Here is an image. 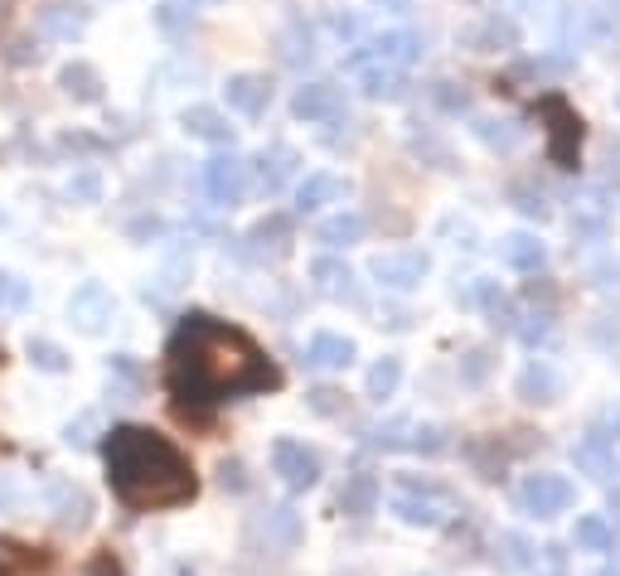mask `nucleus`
Segmentation results:
<instances>
[{"label":"nucleus","instance_id":"nucleus-1","mask_svg":"<svg viewBox=\"0 0 620 576\" xmlns=\"http://www.w3.org/2000/svg\"><path fill=\"white\" fill-rule=\"evenodd\" d=\"M281 388V373L253 334L213 315H185L171 339V392L185 416H204L223 398Z\"/></svg>","mask_w":620,"mask_h":576},{"label":"nucleus","instance_id":"nucleus-2","mask_svg":"<svg viewBox=\"0 0 620 576\" xmlns=\"http://www.w3.org/2000/svg\"><path fill=\"white\" fill-rule=\"evenodd\" d=\"M107 480L131 508H175L199 490L185 450L145 426H117L107 436Z\"/></svg>","mask_w":620,"mask_h":576},{"label":"nucleus","instance_id":"nucleus-3","mask_svg":"<svg viewBox=\"0 0 620 576\" xmlns=\"http://www.w3.org/2000/svg\"><path fill=\"white\" fill-rule=\"evenodd\" d=\"M538 117V127L548 136V161L558 169H577V151H582V117L577 107H572L562 93H543L534 97V107H528Z\"/></svg>","mask_w":620,"mask_h":576},{"label":"nucleus","instance_id":"nucleus-4","mask_svg":"<svg viewBox=\"0 0 620 576\" xmlns=\"http://www.w3.org/2000/svg\"><path fill=\"white\" fill-rule=\"evenodd\" d=\"M572 499H577V490H572V480H562V474H528V480L518 484V504H524V514H534V518L568 514Z\"/></svg>","mask_w":620,"mask_h":576},{"label":"nucleus","instance_id":"nucleus-5","mask_svg":"<svg viewBox=\"0 0 620 576\" xmlns=\"http://www.w3.org/2000/svg\"><path fill=\"white\" fill-rule=\"evenodd\" d=\"M112 315H117V301H112V291L103 281H83L69 296V325L78 334H103L112 325Z\"/></svg>","mask_w":620,"mask_h":576},{"label":"nucleus","instance_id":"nucleus-6","mask_svg":"<svg viewBox=\"0 0 620 576\" xmlns=\"http://www.w3.org/2000/svg\"><path fill=\"white\" fill-rule=\"evenodd\" d=\"M247 169H253V165H247L243 155H233V151H219L204 165V189H209V199L219 203V209L243 203V195H247Z\"/></svg>","mask_w":620,"mask_h":576},{"label":"nucleus","instance_id":"nucleus-7","mask_svg":"<svg viewBox=\"0 0 620 576\" xmlns=\"http://www.w3.org/2000/svg\"><path fill=\"white\" fill-rule=\"evenodd\" d=\"M393 514L412 528H436L446 518V499L436 484H422V480H408L398 494H393Z\"/></svg>","mask_w":620,"mask_h":576},{"label":"nucleus","instance_id":"nucleus-8","mask_svg":"<svg viewBox=\"0 0 620 576\" xmlns=\"http://www.w3.org/2000/svg\"><path fill=\"white\" fill-rule=\"evenodd\" d=\"M291 252V219L286 213H267L253 228L238 237V257L247 262H267V257H286Z\"/></svg>","mask_w":620,"mask_h":576},{"label":"nucleus","instance_id":"nucleus-9","mask_svg":"<svg viewBox=\"0 0 620 576\" xmlns=\"http://www.w3.org/2000/svg\"><path fill=\"white\" fill-rule=\"evenodd\" d=\"M426 271H432V257L426 252H383V257H374L369 277H374L383 291H412V286H422Z\"/></svg>","mask_w":620,"mask_h":576},{"label":"nucleus","instance_id":"nucleus-10","mask_svg":"<svg viewBox=\"0 0 620 576\" xmlns=\"http://www.w3.org/2000/svg\"><path fill=\"white\" fill-rule=\"evenodd\" d=\"M87 20H93V10L78 5V0H49V5L35 10V30L44 34V39H59V44L83 39Z\"/></svg>","mask_w":620,"mask_h":576},{"label":"nucleus","instance_id":"nucleus-11","mask_svg":"<svg viewBox=\"0 0 620 576\" xmlns=\"http://www.w3.org/2000/svg\"><path fill=\"white\" fill-rule=\"evenodd\" d=\"M272 470L281 474L286 490H311V484L320 480V456L306 450L301 440H277L272 446Z\"/></svg>","mask_w":620,"mask_h":576},{"label":"nucleus","instance_id":"nucleus-12","mask_svg":"<svg viewBox=\"0 0 620 576\" xmlns=\"http://www.w3.org/2000/svg\"><path fill=\"white\" fill-rule=\"evenodd\" d=\"M344 111V87L335 83H301L291 93V117L296 121H335Z\"/></svg>","mask_w":620,"mask_h":576},{"label":"nucleus","instance_id":"nucleus-13","mask_svg":"<svg viewBox=\"0 0 620 576\" xmlns=\"http://www.w3.org/2000/svg\"><path fill=\"white\" fill-rule=\"evenodd\" d=\"M49 504L54 514H59V528H69V533H83L87 518H93V494L83 490V484H69V480H49Z\"/></svg>","mask_w":620,"mask_h":576},{"label":"nucleus","instance_id":"nucleus-14","mask_svg":"<svg viewBox=\"0 0 620 576\" xmlns=\"http://www.w3.org/2000/svg\"><path fill=\"white\" fill-rule=\"evenodd\" d=\"M223 97H229V107L243 111V117H262V111L272 107V78L267 73H233L229 83H223Z\"/></svg>","mask_w":620,"mask_h":576},{"label":"nucleus","instance_id":"nucleus-15","mask_svg":"<svg viewBox=\"0 0 620 576\" xmlns=\"http://www.w3.org/2000/svg\"><path fill=\"white\" fill-rule=\"evenodd\" d=\"M364 49L374 63H388V68H408V63L422 59V39H417L412 30H383L364 44Z\"/></svg>","mask_w":620,"mask_h":576},{"label":"nucleus","instance_id":"nucleus-16","mask_svg":"<svg viewBox=\"0 0 620 576\" xmlns=\"http://www.w3.org/2000/svg\"><path fill=\"white\" fill-rule=\"evenodd\" d=\"M311 281H315V291H320V296L359 305V286H354L359 277L340 262V257H315V262H311Z\"/></svg>","mask_w":620,"mask_h":576},{"label":"nucleus","instance_id":"nucleus-17","mask_svg":"<svg viewBox=\"0 0 620 576\" xmlns=\"http://www.w3.org/2000/svg\"><path fill=\"white\" fill-rule=\"evenodd\" d=\"M179 127H185L189 136H199V141H209V145H233L229 117H223L219 107H204V102H195V107L179 111Z\"/></svg>","mask_w":620,"mask_h":576},{"label":"nucleus","instance_id":"nucleus-18","mask_svg":"<svg viewBox=\"0 0 620 576\" xmlns=\"http://www.w3.org/2000/svg\"><path fill=\"white\" fill-rule=\"evenodd\" d=\"M460 44H466V49H476V54L518 49V25H514V20L490 15V20H480V25H470L466 34H460Z\"/></svg>","mask_w":620,"mask_h":576},{"label":"nucleus","instance_id":"nucleus-19","mask_svg":"<svg viewBox=\"0 0 620 576\" xmlns=\"http://www.w3.org/2000/svg\"><path fill=\"white\" fill-rule=\"evenodd\" d=\"M340 199H349V179H340V175H306V179H301V189H296V213H315V209L340 203Z\"/></svg>","mask_w":620,"mask_h":576},{"label":"nucleus","instance_id":"nucleus-20","mask_svg":"<svg viewBox=\"0 0 620 576\" xmlns=\"http://www.w3.org/2000/svg\"><path fill=\"white\" fill-rule=\"evenodd\" d=\"M253 165H257V185H262V195H277V189L296 175L301 155L291 151V145H272V151H262Z\"/></svg>","mask_w":620,"mask_h":576},{"label":"nucleus","instance_id":"nucleus-21","mask_svg":"<svg viewBox=\"0 0 620 576\" xmlns=\"http://www.w3.org/2000/svg\"><path fill=\"white\" fill-rule=\"evenodd\" d=\"M518 398L524 402H558L562 398V378H558V368L552 364H543V358H538V364H528L524 373H518Z\"/></svg>","mask_w":620,"mask_h":576},{"label":"nucleus","instance_id":"nucleus-22","mask_svg":"<svg viewBox=\"0 0 620 576\" xmlns=\"http://www.w3.org/2000/svg\"><path fill=\"white\" fill-rule=\"evenodd\" d=\"M59 87L69 93L73 102H103V73H97L87 59H73L59 68Z\"/></svg>","mask_w":620,"mask_h":576},{"label":"nucleus","instance_id":"nucleus-23","mask_svg":"<svg viewBox=\"0 0 620 576\" xmlns=\"http://www.w3.org/2000/svg\"><path fill=\"white\" fill-rule=\"evenodd\" d=\"M277 54H281V63L286 68L315 63V30L306 25V20H291V25L277 34Z\"/></svg>","mask_w":620,"mask_h":576},{"label":"nucleus","instance_id":"nucleus-24","mask_svg":"<svg viewBox=\"0 0 620 576\" xmlns=\"http://www.w3.org/2000/svg\"><path fill=\"white\" fill-rule=\"evenodd\" d=\"M402 87H408L402 68H388V63H364V68H359V93H364V97L393 102V97H402Z\"/></svg>","mask_w":620,"mask_h":576},{"label":"nucleus","instance_id":"nucleus-25","mask_svg":"<svg viewBox=\"0 0 620 576\" xmlns=\"http://www.w3.org/2000/svg\"><path fill=\"white\" fill-rule=\"evenodd\" d=\"M364 233H369V223H364V213H349V209H340V213H330V219L320 223V243L330 247V252H340V247H354V243H364Z\"/></svg>","mask_w":620,"mask_h":576},{"label":"nucleus","instance_id":"nucleus-26","mask_svg":"<svg viewBox=\"0 0 620 576\" xmlns=\"http://www.w3.org/2000/svg\"><path fill=\"white\" fill-rule=\"evenodd\" d=\"M306 364L311 368H349L354 364V339L344 334H315L306 344Z\"/></svg>","mask_w":620,"mask_h":576},{"label":"nucleus","instance_id":"nucleus-27","mask_svg":"<svg viewBox=\"0 0 620 576\" xmlns=\"http://www.w3.org/2000/svg\"><path fill=\"white\" fill-rule=\"evenodd\" d=\"M500 257H504V262H510L514 271H538L548 252H543V243H538L534 233H510V237L500 243Z\"/></svg>","mask_w":620,"mask_h":576},{"label":"nucleus","instance_id":"nucleus-28","mask_svg":"<svg viewBox=\"0 0 620 576\" xmlns=\"http://www.w3.org/2000/svg\"><path fill=\"white\" fill-rule=\"evenodd\" d=\"M374 504H378V480L374 474H349V484H344V494H340V508L344 514H374Z\"/></svg>","mask_w":620,"mask_h":576},{"label":"nucleus","instance_id":"nucleus-29","mask_svg":"<svg viewBox=\"0 0 620 576\" xmlns=\"http://www.w3.org/2000/svg\"><path fill=\"white\" fill-rule=\"evenodd\" d=\"M25 354H30V364H35L39 373H69V364H73V358L63 354V344H54V339H44V334L25 339Z\"/></svg>","mask_w":620,"mask_h":576},{"label":"nucleus","instance_id":"nucleus-30","mask_svg":"<svg viewBox=\"0 0 620 576\" xmlns=\"http://www.w3.org/2000/svg\"><path fill=\"white\" fill-rule=\"evenodd\" d=\"M262 533L272 538V542H281V548H296L301 542V518H296V508H267V518H262Z\"/></svg>","mask_w":620,"mask_h":576},{"label":"nucleus","instance_id":"nucleus-31","mask_svg":"<svg viewBox=\"0 0 620 576\" xmlns=\"http://www.w3.org/2000/svg\"><path fill=\"white\" fill-rule=\"evenodd\" d=\"M577 548L586 552H611L616 548V528L601 514H582L577 518Z\"/></svg>","mask_w":620,"mask_h":576},{"label":"nucleus","instance_id":"nucleus-32","mask_svg":"<svg viewBox=\"0 0 620 576\" xmlns=\"http://www.w3.org/2000/svg\"><path fill=\"white\" fill-rule=\"evenodd\" d=\"M577 466L582 470H592L596 480H606V474H611V436H601V432H592L577 446Z\"/></svg>","mask_w":620,"mask_h":576},{"label":"nucleus","instance_id":"nucleus-33","mask_svg":"<svg viewBox=\"0 0 620 576\" xmlns=\"http://www.w3.org/2000/svg\"><path fill=\"white\" fill-rule=\"evenodd\" d=\"M155 25L165 34H189L195 30V0H161L155 5Z\"/></svg>","mask_w":620,"mask_h":576},{"label":"nucleus","instance_id":"nucleus-34","mask_svg":"<svg viewBox=\"0 0 620 576\" xmlns=\"http://www.w3.org/2000/svg\"><path fill=\"white\" fill-rule=\"evenodd\" d=\"M470 131H476L484 145H494V151H510V145H518V136H524V127H514V121H494V117H476L470 121Z\"/></svg>","mask_w":620,"mask_h":576},{"label":"nucleus","instance_id":"nucleus-35","mask_svg":"<svg viewBox=\"0 0 620 576\" xmlns=\"http://www.w3.org/2000/svg\"><path fill=\"white\" fill-rule=\"evenodd\" d=\"M398 383H402V358H378V364L369 368V398H374V402L393 398Z\"/></svg>","mask_w":620,"mask_h":576},{"label":"nucleus","instance_id":"nucleus-36","mask_svg":"<svg viewBox=\"0 0 620 576\" xmlns=\"http://www.w3.org/2000/svg\"><path fill=\"white\" fill-rule=\"evenodd\" d=\"M63 195H69L73 203H97L103 199V175H97V169H73L69 185H63Z\"/></svg>","mask_w":620,"mask_h":576},{"label":"nucleus","instance_id":"nucleus-37","mask_svg":"<svg viewBox=\"0 0 620 576\" xmlns=\"http://www.w3.org/2000/svg\"><path fill=\"white\" fill-rule=\"evenodd\" d=\"M30 305V281L15 271H0V310H25Z\"/></svg>","mask_w":620,"mask_h":576},{"label":"nucleus","instance_id":"nucleus-38","mask_svg":"<svg viewBox=\"0 0 620 576\" xmlns=\"http://www.w3.org/2000/svg\"><path fill=\"white\" fill-rule=\"evenodd\" d=\"M510 199L518 213H528V219H548V203H543V189H528L524 179L518 185H510Z\"/></svg>","mask_w":620,"mask_h":576},{"label":"nucleus","instance_id":"nucleus-39","mask_svg":"<svg viewBox=\"0 0 620 576\" xmlns=\"http://www.w3.org/2000/svg\"><path fill=\"white\" fill-rule=\"evenodd\" d=\"M97 426H103V416H97V412H78L73 422L63 426V440H69V446H93Z\"/></svg>","mask_w":620,"mask_h":576},{"label":"nucleus","instance_id":"nucleus-40","mask_svg":"<svg viewBox=\"0 0 620 576\" xmlns=\"http://www.w3.org/2000/svg\"><path fill=\"white\" fill-rule=\"evenodd\" d=\"M127 233H131V243L151 247V237H165V223L155 219V213H141V219H131V223H127Z\"/></svg>","mask_w":620,"mask_h":576},{"label":"nucleus","instance_id":"nucleus-41","mask_svg":"<svg viewBox=\"0 0 620 576\" xmlns=\"http://www.w3.org/2000/svg\"><path fill=\"white\" fill-rule=\"evenodd\" d=\"M412 151L417 155H432L442 169H451V151H446V141H436V136H426V131H412Z\"/></svg>","mask_w":620,"mask_h":576},{"label":"nucleus","instance_id":"nucleus-42","mask_svg":"<svg viewBox=\"0 0 620 576\" xmlns=\"http://www.w3.org/2000/svg\"><path fill=\"white\" fill-rule=\"evenodd\" d=\"M490 349H470L466 364H460V383H484V373H490Z\"/></svg>","mask_w":620,"mask_h":576},{"label":"nucleus","instance_id":"nucleus-43","mask_svg":"<svg viewBox=\"0 0 620 576\" xmlns=\"http://www.w3.org/2000/svg\"><path fill=\"white\" fill-rule=\"evenodd\" d=\"M330 30H335V34H340V39H344V44H354V39H359V34H364V20H359V15H354V10H335V15H330Z\"/></svg>","mask_w":620,"mask_h":576},{"label":"nucleus","instance_id":"nucleus-44","mask_svg":"<svg viewBox=\"0 0 620 576\" xmlns=\"http://www.w3.org/2000/svg\"><path fill=\"white\" fill-rule=\"evenodd\" d=\"M412 446L426 450V456H436V450H446V432H442V426H417V432H412Z\"/></svg>","mask_w":620,"mask_h":576},{"label":"nucleus","instance_id":"nucleus-45","mask_svg":"<svg viewBox=\"0 0 620 576\" xmlns=\"http://www.w3.org/2000/svg\"><path fill=\"white\" fill-rule=\"evenodd\" d=\"M432 102H442L446 111H466L470 107V97L456 93V83H432Z\"/></svg>","mask_w":620,"mask_h":576},{"label":"nucleus","instance_id":"nucleus-46","mask_svg":"<svg viewBox=\"0 0 620 576\" xmlns=\"http://www.w3.org/2000/svg\"><path fill=\"white\" fill-rule=\"evenodd\" d=\"M311 407L320 416H335V412H344V392H335V388H315L311 392Z\"/></svg>","mask_w":620,"mask_h":576},{"label":"nucleus","instance_id":"nucleus-47","mask_svg":"<svg viewBox=\"0 0 620 576\" xmlns=\"http://www.w3.org/2000/svg\"><path fill=\"white\" fill-rule=\"evenodd\" d=\"M592 277H596V291H601V296H620V262H601Z\"/></svg>","mask_w":620,"mask_h":576},{"label":"nucleus","instance_id":"nucleus-48","mask_svg":"<svg viewBox=\"0 0 620 576\" xmlns=\"http://www.w3.org/2000/svg\"><path fill=\"white\" fill-rule=\"evenodd\" d=\"M572 237H606V219L601 213H582V219H572Z\"/></svg>","mask_w":620,"mask_h":576},{"label":"nucleus","instance_id":"nucleus-49","mask_svg":"<svg viewBox=\"0 0 620 576\" xmlns=\"http://www.w3.org/2000/svg\"><path fill=\"white\" fill-rule=\"evenodd\" d=\"M10 508H20V484L15 474H0V514H10Z\"/></svg>","mask_w":620,"mask_h":576},{"label":"nucleus","instance_id":"nucleus-50","mask_svg":"<svg viewBox=\"0 0 620 576\" xmlns=\"http://www.w3.org/2000/svg\"><path fill=\"white\" fill-rule=\"evenodd\" d=\"M219 480L233 484V490H243V466H238V460H223V466H219Z\"/></svg>","mask_w":620,"mask_h":576},{"label":"nucleus","instance_id":"nucleus-51","mask_svg":"<svg viewBox=\"0 0 620 576\" xmlns=\"http://www.w3.org/2000/svg\"><path fill=\"white\" fill-rule=\"evenodd\" d=\"M374 5H393V10H398V15H408V10H412V0H374Z\"/></svg>","mask_w":620,"mask_h":576},{"label":"nucleus","instance_id":"nucleus-52","mask_svg":"<svg viewBox=\"0 0 620 576\" xmlns=\"http://www.w3.org/2000/svg\"><path fill=\"white\" fill-rule=\"evenodd\" d=\"M5 223H10V219H5V213H0V228H5Z\"/></svg>","mask_w":620,"mask_h":576}]
</instances>
